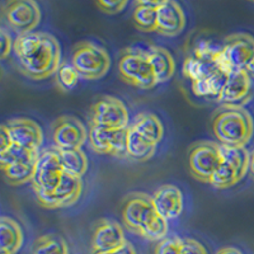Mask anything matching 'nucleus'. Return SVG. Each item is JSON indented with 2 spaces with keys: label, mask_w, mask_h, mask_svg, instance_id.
<instances>
[{
  "label": "nucleus",
  "mask_w": 254,
  "mask_h": 254,
  "mask_svg": "<svg viewBox=\"0 0 254 254\" xmlns=\"http://www.w3.org/2000/svg\"><path fill=\"white\" fill-rule=\"evenodd\" d=\"M121 216L124 225L131 233L151 242L167 238L168 221L156 212L153 197L141 192L127 194L122 201Z\"/></svg>",
  "instance_id": "obj_2"
},
{
  "label": "nucleus",
  "mask_w": 254,
  "mask_h": 254,
  "mask_svg": "<svg viewBox=\"0 0 254 254\" xmlns=\"http://www.w3.org/2000/svg\"><path fill=\"white\" fill-rule=\"evenodd\" d=\"M239 182L238 174L235 169L229 164L228 162L222 160L220 167L217 168V171L212 176L210 181V185L216 190H226L233 186H235Z\"/></svg>",
  "instance_id": "obj_31"
},
{
  "label": "nucleus",
  "mask_w": 254,
  "mask_h": 254,
  "mask_svg": "<svg viewBox=\"0 0 254 254\" xmlns=\"http://www.w3.org/2000/svg\"><path fill=\"white\" fill-rule=\"evenodd\" d=\"M226 79H228V72L220 69L208 78L192 83V89L198 97H215L217 99L225 85Z\"/></svg>",
  "instance_id": "obj_25"
},
{
  "label": "nucleus",
  "mask_w": 254,
  "mask_h": 254,
  "mask_svg": "<svg viewBox=\"0 0 254 254\" xmlns=\"http://www.w3.org/2000/svg\"><path fill=\"white\" fill-rule=\"evenodd\" d=\"M98 254H137V253H136L135 247H133L130 242H126L124 246L115 249V251L106 252V253H98Z\"/></svg>",
  "instance_id": "obj_38"
},
{
  "label": "nucleus",
  "mask_w": 254,
  "mask_h": 254,
  "mask_svg": "<svg viewBox=\"0 0 254 254\" xmlns=\"http://www.w3.org/2000/svg\"><path fill=\"white\" fill-rule=\"evenodd\" d=\"M179 249H181V238H164L158 242L154 249V254H179Z\"/></svg>",
  "instance_id": "obj_33"
},
{
  "label": "nucleus",
  "mask_w": 254,
  "mask_h": 254,
  "mask_svg": "<svg viewBox=\"0 0 254 254\" xmlns=\"http://www.w3.org/2000/svg\"><path fill=\"white\" fill-rule=\"evenodd\" d=\"M156 144L140 135L132 127L128 126L127 132V156L135 162H146L154 156Z\"/></svg>",
  "instance_id": "obj_22"
},
{
  "label": "nucleus",
  "mask_w": 254,
  "mask_h": 254,
  "mask_svg": "<svg viewBox=\"0 0 254 254\" xmlns=\"http://www.w3.org/2000/svg\"><path fill=\"white\" fill-rule=\"evenodd\" d=\"M130 113L119 98L104 95L90 107V125L106 128H127Z\"/></svg>",
  "instance_id": "obj_10"
},
{
  "label": "nucleus",
  "mask_w": 254,
  "mask_h": 254,
  "mask_svg": "<svg viewBox=\"0 0 254 254\" xmlns=\"http://www.w3.org/2000/svg\"><path fill=\"white\" fill-rule=\"evenodd\" d=\"M0 254H9V253H6V252H4V251H0Z\"/></svg>",
  "instance_id": "obj_43"
},
{
  "label": "nucleus",
  "mask_w": 254,
  "mask_h": 254,
  "mask_svg": "<svg viewBox=\"0 0 254 254\" xmlns=\"http://www.w3.org/2000/svg\"><path fill=\"white\" fill-rule=\"evenodd\" d=\"M32 254H70L67 243L56 234H46L35 242Z\"/></svg>",
  "instance_id": "obj_28"
},
{
  "label": "nucleus",
  "mask_w": 254,
  "mask_h": 254,
  "mask_svg": "<svg viewBox=\"0 0 254 254\" xmlns=\"http://www.w3.org/2000/svg\"><path fill=\"white\" fill-rule=\"evenodd\" d=\"M153 203L156 212L164 220H174L182 214V192L174 185H163L153 193Z\"/></svg>",
  "instance_id": "obj_17"
},
{
  "label": "nucleus",
  "mask_w": 254,
  "mask_h": 254,
  "mask_svg": "<svg viewBox=\"0 0 254 254\" xmlns=\"http://www.w3.org/2000/svg\"><path fill=\"white\" fill-rule=\"evenodd\" d=\"M220 149H221L222 159L234 168L239 181L244 178L247 172L249 171V156H251V153L247 150L246 146L220 145Z\"/></svg>",
  "instance_id": "obj_24"
},
{
  "label": "nucleus",
  "mask_w": 254,
  "mask_h": 254,
  "mask_svg": "<svg viewBox=\"0 0 254 254\" xmlns=\"http://www.w3.org/2000/svg\"><path fill=\"white\" fill-rule=\"evenodd\" d=\"M119 74L125 83L140 89H153L156 83L155 74L146 52L126 49L119 59Z\"/></svg>",
  "instance_id": "obj_6"
},
{
  "label": "nucleus",
  "mask_w": 254,
  "mask_h": 254,
  "mask_svg": "<svg viewBox=\"0 0 254 254\" xmlns=\"http://www.w3.org/2000/svg\"><path fill=\"white\" fill-rule=\"evenodd\" d=\"M253 119L243 107L222 106L212 117V131L220 145L246 146L253 136Z\"/></svg>",
  "instance_id": "obj_3"
},
{
  "label": "nucleus",
  "mask_w": 254,
  "mask_h": 254,
  "mask_svg": "<svg viewBox=\"0 0 254 254\" xmlns=\"http://www.w3.org/2000/svg\"><path fill=\"white\" fill-rule=\"evenodd\" d=\"M13 145L14 144H13L12 136L9 133L8 126H6V124H3L0 126V153L6 151Z\"/></svg>",
  "instance_id": "obj_37"
},
{
  "label": "nucleus",
  "mask_w": 254,
  "mask_h": 254,
  "mask_svg": "<svg viewBox=\"0 0 254 254\" xmlns=\"http://www.w3.org/2000/svg\"><path fill=\"white\" fill-rule=\"evenodd\" d=\"M222 160L224 159L220 144L216 142H197L188 150V167L190 174L203 183H210Z\"/></svg>",
  "instance_id": "obj_8"
},
{
  "label": "nucleus",
  "mask_w": 254,
  "mask_h": 254,
  "mask_svg": "<svg viewBox=\"0 0 254 254\" xmlns=\"http://www.w3.org/2000/svg\"><path fill=\"white\" fill-rule=\"evenodd\" d=\"M246 71L248 72L249 76H254V61L251 64V65H249V67L246 70Z\"/></svg>",
  "instance_id": "obj_42"
},
{
  "label": "nucleus",
  "mask_w": 254,
  "mask_h": 254,
  "mask_svg": "<svg viewBox=\"0 0 254 254\" xmlns=\"http://www.w3.org/2000/svg\"><path fill=\"white\" fill-rule=\"evenodd\" d=\"M24 234L15 220L8 216L0 219V251L15 254L23 246Z\"/></svg>",
  "instance_id": "obj_20"
},
{
  "label": "nucleus",
  "mask_w": 254,
  "mask_h": 254,
  "mask_svg": "<svg viewBox=\"0 0 254 254\" xmlns=\"http://www.w3.org/2000/svg\"><path fill=\"white\" fill-rule=\"evenodd\" d=\"M89 144L97 154L113 156H127V128H106L90 125Z\"/></svg>",
  "instance_id": "obj_12"
},
{
  "label": "nucleus",
  "mask_w": 254,
  "mask_h": 254,
  "mask_svg": "<svg viewBox=\"0 0 254 254\" xmlns=\"http://www.w3.org/2000/svg\"><path fill=\"white\" fill-rule=\"evenodd\" d=\"M41 151H31L18 145H13L6 151L0 153V167H8L18 163H35L38 160Z\"/></svg>",
  "instance_id": "obj_29"
},
{
  "label": "nucleus",
  "mask_w": 254,
  "mask_h": 254,
  "mask_svg": "<svg viewBox=\"0 0 254 254\" xmlns=\"http://www.w3.org/2000/svg\"><path fill=\"white\" fill-rule=\"evenodd\" d=\"M6 126L12 136L13 144L27 150L40 151L41 145L44 142V133L37 122L26 117H18L9 120Z\"/></svg>",
  "instance_id": "obj_15"
},
{
  "label": "nucleus",
  "mask_w": 254,
  "mask_h": 254,
  "mask_svg": "<svg viewBox=\"0 0 254 254\" xmlns=\"http://www.w3.org/2000/svg\"><path fill=\"white\" fill-rule=\"evenodd\" d=\"M132 20L140 31L142 32H156L158 26V9H151L147 6L140 5L136 3V8L133 9Z\"/></svg>",
  "instance_id": "obj_30"
},
{
  "label": "nucleus",
  "mask_w": 254,
  "mask_h": 254,
  "mask_svg": "<svg viewBox=\"0 0 254 254\" xmlns=\"http://www.w3.org/2000/svg\"><path fill=\"white\" fill-rule=\"evenodd\" d=\"M56 75V83H58L59 88L64 92H70L78 85L79 80H80V75L76 71L71 63L67 61H63L59 67Z\"/></svg>",
  "instance_id": "obj_32"
},
{
  "label": "nucleus",
  "mask_w": 254,
  "mask_h": 254,
  "mask_svg": "<svg viewBox=\"0 0 254 254\" xmlns=\"http://www.w3.org/2000/svg\"><path fill=\"white\" fill-rule=\"evenodd\" d=\"M130 126L156 145L164 137V126L162 121L158 116L151 112H141L136 115Z\"/></svg>",
  "instance_id": "obj_21"
},
{
  "label": "nucleus",
  "mask_w": 254,
  "mask_h": 254,
  "mask_svg": "<svg viewBox=\"0 0 254 254\" xmlns=\"http://www.w3.org/2000/svg\"><path fill=\"white\" fill-rule=\"evenodd\" d=\"M65 172L72 176L81 177L88 171V158L81 149L78 150H59Z\"/></svg>",
  "instance_id": "obj_26"
},
{
  "label": "nucleus",
  "mask_w": 254,
  "mask_h": 254,
  "mask_svg": "<svg viewBox=\"0 0 254 254\" xmlns=\"http://www.w3.org/2000/svg\"><path fill=\"white\" fill-rule=\"evenodd\" d=\"M186 27V15L181 5L172 0L163 1L158 9L156 32L167 37H174L182 33Z\"/></svg>",
  "instance_id": "obj_18"
},
{
  "label": "nucleus",
  "mask_w": 254,
  "mask_h": 254,
  "mask_svg": "<svg viewBox=\"0 0 254 254\" xmlns=\"http://www.w3.org/2000/svg\"><path fill=\"white\" fill-rule=\"evenodd\" d=\"M6 24L18 36L35 32L41 20L40 6L33 0H10L3 8Z\"/></svg>",
  "instance_id": "obj_9"
},
{
  "label": "nucleus",
  "mask_w": 254,
  "mask_h": 254,
  "mask_svg": "<svg viewBox=\"0 0 254 254\" xmlns=\"http://www.w3.org/2000/svg\"><path fill=\"white\" fill-rule=\"evenodd\" d=\"M217 70H220V67L216 61V55L212 59H199L197 56H190L186 59L183 64V74L186 78L192 80V83L208 78Z\"/></svg>",
  "instance_id": "obj_23"
},
{
  "label": "nucleus",
  "mask_w": 254,
  "mask_h": 254,
  "mask_svg": "<svg viewBox=\"0 0 254 254\" xmlns=\"http://www.w3.org/2000/svg\"><path fill=\"white\" fill-rule=\"evenodd\" d=\"M36 164H37V162L18 163V164H12L1 168V171H3L4 177H5L9 185L22 186L32 182V179L35 177Z\"/></svg>",
  "instance_id": "obj_27"
},
{
  "label": "nucleus",
  "mask_w": 254,
  "mask_h": 254,
  "mask_svg": "<svg viewBox=\"0 0 254 254\" xmlns=\"http://www.w3.org/2000/svg\"><path fill=\"white\" fill-rule=\"evenodd\" d=\"M64 172L65 169L58 149H45L41 151L36 164L35 177L31 182L40 205L55 190Z\"/></svg>",
  "instance_id": "obj_5"
},
{
  "label": "nucleus",
  "mask_w": 254,
  "mask_h": 254,
  "mask_svg": "<svg viewBox=\"0 0 254 254\" xmlns=\"http://www.w3.org/2000/svg\"><path fill=\"white\" fill-rule=\"evenodd\" d=\"M0 42H1V59H6L12 50H14V41L12 40V36L9 35L6 29H1V36H0Z\"/></svg>",
  "instance_id": "obj_36"
},
{
  "label": "nucleus",
  "mask_w": 254,
  "mask_h": 254,
  "mask_svg": "<svg viewBox=\"0 0 254 254\" xmlns=\"http://www.w3.org/2000/svg\"><path fill=\"white\" fill-rule=\"evenodd\" d=\"M124 231L120 224L110 219H101L93 226L90 248L93 254L115 251L126 243Z\"/></svg>",
  "instance_id": "obj_13"
},
{
  "label": "nucleus",
  "mask_w": 254,
  "mask_h": 254,
  "mask_svg": "<svg viewBox=\"0 0 254 254\" xmlns=\"http://www.w3.org/2000/svg\"><path fill=\"white\" fill-rule=\"evenodd\" d=\"M252 94L251 76L246 70H233L228 74L226 83L217 97V102L222 106L242 107L247 103Z\"/></svg>",
  "instance_id": "obj_14"
},
{
  "label": "nucleus",
  "mask_w": 254,
  "mask_h": 254,
  "mask_svg": "<svg viewBox=\"0 0 254 254\" xmlns=\"http://www.w3.org/2000/svg\"><path fill=\"white\" fill-rule=\"evenodd\" d=\"M249 172H251L252 178L254 179V150L251 151V156H249Z\"/></svg>",
  "instance_id": "obj_41"
},
{
  "label": "nucleus",
  "mask_w": 254,
  "mask_h": 254,
  "mask_svg": "<svg viewBox=\"0 0 254 254\" xmlns=\"http://www.w3.org/2000/svg\"><path fill=\"white\" fill-rule=\"evenodd\" d=\"M128 1L121 0V1H107V0H98L97 6L106 14H119L127 6Z\"/></svg>",
  "instance_id": "obj_35"
},
{
  "label": "nucleus",
  "mask_w": 254,
  "mask_h": 254,
  "mask_svg": "<svg viewBox=\"0 0 254 254\" xmlns=\"http://www.w3.org/2000/svg\"><path fill=\"white\" fill-rule=\"evenodd\" d=\"M81 192H83L81 178L72 176L67 172H64L58 187L45 202L41 203V206L45 208H50V210L70 207L78 202Z\"/></svg>",
  "instance_id": "obj_16"
},
{
  "label": "nucleus",
  "mask_w": 254,
  "mask_h": 254,
  "mask_svg": "<svg viewBox=\"0 0 254 254\" xmlns=\"http://www.w3.org/2000/svg\"><path fill=\"white\" fill-rule=\"evenodd\" d=\"M216 254H243L242 252L239 251L235 247H225V248H221Z\"/></svg>",
  "instance_id": "obj_40"
},
{
  "label": "nucleus",
  "mask_w": 254,
  "mask_h": 254,
  "mask_svg": "<svg viewBox=\"0 0 254 254\" xmlns=\"http://www.w3.org/2000/svg\"><path fill=\"white\" fill-rule=\"evenodd\" d=\"M179 254H207V251L202 243L192 238H183L181 239V249Z\"/></svg>",
  "instance_id": "obj_34"
},
{
  "label": "nucleus",
  "mask_w": 254,
  "mask_h": 254,
  "mask_svg": "<svg viewBox=\"0 0 254 254\" xmlns=\"http://www.w3.org/2000/svg\"><path fill=\"white\" fill-rule=\"evenodd\" d=\"M71 64L84 80H98L103 78L111 67L108 52L90 41L76 44L71 52Z\"/></svg>",
  "instance_id": "obj_4"
},
{
  "label": "nucleus",
  "mask_w": 254,
  "mask_h": 254,
  "mask_svg": "<svg viewBox=\"0 0 254 254\" xmlns=\"http://www.w3.org/2000/svg\"><path fill=\"white\" fill-rule=\"evenodd\" d=\"M13 51L20 72L31 80H45L55 75L63 63L60 45L47 32H31L18 36Z\"/></svg>",
  "instance_id": "obj_1"
},
{
  "label": "nucleus",
  "mask_w": 254,
  "mask_h": 254,
  "mask_svg": "<svg viewBox=\"0 0 254 254\" xmlns=\"http://www.w3.org/2000/svg\"><path fill=\"white\" fill-rule=\"evenodd\" d=\"M137 4H140V5H144V6H147V8H151V9H159L160 6H162L163 1H153V0H140V1H137Z\"/></svg>",
  "instance_id": "obj_39"
},
{
  "label": "nucleus",
  "mask_w": 254,
  "mask_h": 254,
  "mask_svg": "<svg viewBox=\"0 0 254 254\" xmlns=\"http://www.w3.org/2000/svg\"><path fill=\"white\" fill-rule=\"evenodd\" d=\"M146 55L155 74L156 83L163 84L171 80L176 71V63L173 56L167 49L162 46H151Z\"/></svg>",
  "instance_id": "obj_19"
},
{
  "label": "nucleus",
  "mask_w": 254,
  "mask_h": 254,
  "mask_svg": "<svg viewBox=\"0 0 254 254\" xmlns=\"http://www.w3.org/2000/svg\"><path fill=\"white\" fill-rule=\"evenodd\" d=\"M216 61L228 74L233 70H247L254 61V37L248 33L229 35L216 54Z\"/></svg>",
  "instance_id": "obj_7"
},
{
  "label": "nucleus",
  "mask_w": 254,
  "mask_h": 254,
  "mask_svg": "<svg viewBox=\"0 0 254 254\" xmlns=\"http://www.w3.org/2000/svg\"><path fill=\"white\" fill-rule=\"evenodd\" d=\"M52 141L58 150H78L89 137L81 121L74 116H60L51 126Z\"/></svg>",
  "instance_id": "obj_11"
}]
</instances>
